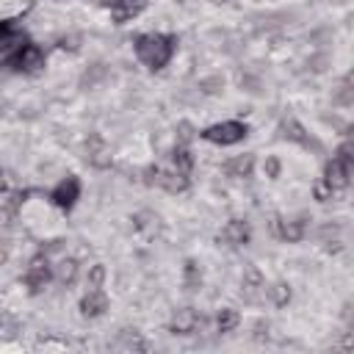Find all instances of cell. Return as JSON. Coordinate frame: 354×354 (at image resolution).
I'll return each mask as SVG.
<instances>
[{
  "instance_id": "cell-1",
  "label": "cell",
  "mask_w": 354,
  "mask_h": 354,
  "mask_svg": "<svg viewBox=\"0 0 354 354\" xmlns=\"http://www.w3.org/2000/svg\"><path fill=\"white\" fill-rule=\"evenodd\" d=\"M348 180H351V141H343L337 155L326 163L324 169V177L315 183V199L318 202H326L332 196H337L340 191L348 188Z\"/></svg>"
},
{
  "instance_id": "cell-2",
  "label": "cell",
  "mask_w": 354,
  "mask_h": 354,
  "mask_svg": "<svg viewBox=\"0 0 354 354\" xmlns=\"http://www.w3.org/2000/svg\"><path fill=\"white\" fill-rule=\"evenodd\" d=\"M174 47H177V36H171V33H141V36H136V55L152 72L163 69L171 61Z\"/></svg>"
},
{
  "instance_id": "cell-3",
  "label": "cell",
  "mask_w": 354,
  "mask_h": 354,
  "mask_svg": "<svg viewBox=\"0 0 354 354\" xmlns=\"http://www.w3.org/2000/svg\"><path fill=\"white\" fill-rule=\"evenodd\" d=\"M144 183L147 185H158L169 194H183L188 188V174L174 169V166H149L144 171Z\"/></svg>"
},
{
  "instance_id": "cell-4",
  "label": "cell",
  "mask_w": 354,
  "mask_h": 354,
  "mask_svg": "<svg viewBox=\"0 0 354 354\" xmlns=\"http://www.w3.org/2000/svg\"><path fill=\"white\" fill-rule=\"evenodd\" d=\"M246 133H249V127L241 124V122H218V124L205 127L199 136H202L205 141H210V144H221V147H227V144H238V141H243Z\"/></svg>"
},
{
  "instance_id": "cell-5",
  "label": "cell",
  "mask_w": 354,
  "mask_h": 354,
  "mask_svg": "<svg viewBox=\"0 0 354 354\" xmlns=\"http://www.w3.org/2000/svg\"><path fill=\"white\" fill-rule=\"evenodd\" d=\"M50 279H53V266H50L47 254H36V257H30L28 271H25V277H22V282L28 285V290H30V293H39V290L47 288Z\"/></svg>"
},
{
  "instance_id": "cell-6",
  "label": "cell",
  "mask_w": 354,
  "mask_h": 354,
  "mask_svg": "<svg viewBox=\"0 0 354 354\" xmlns=\"http://www.w3.org/2000/svg\"><path fill=\"white\" fill-rule=\"evenodd\" d=\"M8 66H14L17 72H39V69L44 66V53H41V47H39V44L25 41V44L11 55Z\"/></svg>"
},
{
  "instance_id": "cell-7",
  "label": "cell",
  "mask_w": 354,
  "mask_h": 354,
  "mask_svg": "<svg viewBox=\"0 0 354 354\" xmlns=\"http://www.w3.org/2000/svg\"><path fill=\"white\" fill-rule=\"evenodd\" d=\"M77 196H80V180L75 177V174H69V177H64L53 191H50V202L58 207V210H72L75 207V202H77Z\"/></svg>"
},
{
  "instance_id": "cell-8",
  "label": "cell",
  "mask_w": 354,
  "mask_h": 354,
  "mask_svg": "<svg viewBox=\"0 0 354 354\" xmlns=\"http://www.w3.org/2000/svg\"><path fill=\"white\" fill-rule=\"evenodd\" d=\"M108 310V296L100 285H91L86 290V296L80 299V315L83 318H100L102 313Z\"/></svg>"
},
{
  "instance_id": "cell-9",
  "label": "cell",
  "mask_w": 354,
  "mask_h": 354,
  "mask_svg": "<svg viewBox=\"0 0 354 354\" xmlns=\"http://www.w3.org/2000/svg\"><path fill=\"white\" fill-rule=\"evenodd\" d=\"M271 227H274L277 238H282V241H288V243L301 241V238H304V230H307L304 218H285V216H274Z\"/></svg>"
},
{
  "instance_id": "cell-10",
  "label": "cell",
  "mask_w": 354,
  "mask_h": 354,
  "mask_svg": "<svg viewBox=\"0 0 354 354\" xmlns=\"http://www.w3.org/2000/svg\"><path fill=\"white\" fill-rule=\"evenodd\" d=\"M147 3H149V0H111L108 6H111L113 22H116V25H124V22L136 19L138 14H144Z\"/></svg>"
},
{
  "instance_id": "cell-11",
  "label": "cell",
  "mask_w": 354,
  "mask_h": 354,
  "mask_svg": "<svg viewBox=\"0 0 354 354\" xmlns=\"http://www.w3.org/2000/svg\"><path fill=\"white\" fill-rule=\"evenodd\" d=\"M224 243H230V246H246L249 243V224L243 221V218H230L227 224H224V230H221V235H218Z\"/></svg>"
},
{
  "instance_id": "cell-12",
  "label": "cell",
  "mask_w": 354,
  "mask_h": 354,
  "mask_svg": "<svg viewBox=\"0 0 354 354\" xmlns=\"http://www.w3.org/2000/svg\"><path fill=\"white\" fill-rule=\"evenodd\" d=\"M199 324H202V318L191 307H185V310H177V315L171 318V332L174 335H191V332H196Z\"/></svg>"
},
{
  "instance_id": "cell-13",
  "label": "cell",
  "mask_w": 354,
  "mask_h": 354,
  "mask_svg": "<svg viewBox=\"0 0 354 354\" xmlns=\"http://www.w3.org/2000/svg\"><path fill=\"white\" fill-rule=\"evenodd\" d=\"M252 166H254V158L252 155H235L224 163V171L230 177H249L252 174Z\"/></svg>"
},
{
  "instance_id": "cell-14",
  "label": "cell",
  "mask_w": 354,
  "mask_h": 354,
  "mask_svg": "<svg viewBox=\"0 0 354 354\" xmlns=\"http://www.w3.org/2000/svg\"><path fill=\"white\" fill-rule=\"evenodd\" d=\"M171 166L180 169V171H185V174H191V169H194V155H191L188 144H180V141H177V147H174V152H171Z\"/></svg>"
},
{
  "instance_id": "cell-15",
  "label": "cell",
  "mask_w": 354,
  "mask_h": 354,
  "mask_svg": "<svg viewBox=\"0 0 354 354\" xmlns=\"http://www.w3.org/2000/svg\"><path fill=\"white\" fill-rule=\"evenodd\" d=\"M235 326H238V313L230 310V307L218 310V315H216V329H218V332H232Z\"/></svg>"
},
{
  "instance_id": "cell-16",
  "label": "cell",
  "mask_w": 354,
  "mask_h": 354,
  "mask_svg": "<svg viewBox=\"0 0 354 354\" xmlns=\"http://www.w3.org/2000/svg\"><path fill=\"white\" fill-rule=\"evenodd\" d=\"M75 274H77V263H75L72 257H66V260H61V266H58V279L69 285V282L75 279Z\"/></svg>"
},
{
  "instance_id": "cell-17",
  "label": "cell",
  "mask_w": 354,
  "mask_h": 354,
  "mask_svg": "<svg viewBox=\"0 0 354 354\" xmlns=\"http://www.w3.org/2000/svg\"><path fill=\"white\" fill-rule=\"evenodd\" d=\"M268 293H271V299H274V304H285V301L290 299V288H288L285 282H279V285H274V288H271Z\"/></svg>"
},
{
  "instance_id": "cell-18",
  "label": "cell",
  "mask_w": 354,
  "mask_h": 354,
  "mask_svg": "<svg viewBox=\"0 0 354 354\" xmlns=\"http://www.w3.org/2000/svg\"><path fill=\"white\" fill-rule=\"evenodd\" d=\"M14 33V28H11V22H6V19H0V41L3 39H8Z\"/></svg>"
},
{
  "instance_id": "cell-19",
  "label": "cell",
  "mask_w": 354,
  "mask_h": 354,
  "mask_svg": "<svg viewBox=\"0 0 354 354\" xmlns=\"http://www.w3.org/2000/svg\"><path fill=\"white\" fill-rule=\"evenodd\" d=\"M202 277H196V268H194V263H188V285H196Z\"/></svg>"
},
{
  "instance_id": "cell-20",
  "label": "cell",
  "mask_w": 354,
  "mask_h": 354,
  "mask_svg": "<svg viewBox=\"0 0 354 354\" xmlns=\"http://www.w3.org/2000/svg\"><path fill=\"white\" fill-rule=\"evenodd\" d=\"M277 169H279V166H277V160H268V174H271V177L277 174Z\"/></svg>"
},
{
  "instance_id": "cell-21",
  "label": "cell",
  "mask_w": 354,
  "mask_h": 354,
  "mask_svg": "<svg viewBox=\"0 0 354 354\" xmlns=\"http://www.w3.org/2000/svg\"><path fill=\"white\" fill-rule=\"evenodd\" d=\"M0 191H6V174H3V169H0Z\"/></svg>"
},
{
  "instance_id": "cell-22",
  "label": "cell",
  "mask_w": 354,
  "mask_h": 354,
  "mask_svg": "<svg viewBox=\"0 0 354 354\" xmlns=\"http://www.w3.org/2000/svg\"><path fill=\"white\" fill-rule=\"evenodd\" d=\"M213 3H224V0H213Z\"/></svg>"
}]
</instances>
